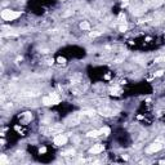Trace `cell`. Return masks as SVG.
I'll use <instances>...</instances> for the list:
<instances>
[{
  "label": "cell",
  "mask_w": 165,
  "mask_h": 165,
  "mask_svg": "<svg viewBox=\"0 0 165 165\" xmlns=\"http://www.w3.org/2000/svg\"><path fill=\"white\" fill-rule=\"evenodd\" d=\"M39 152H40V153H45V152H47V148H45V147H41V148L39 150Z\"/></svg>",
  "instance_id": "13"
},
{
  "label": "cell",
  "mask_w": 165,
  "mask_h": 165,
  "mask_svg": "<svg viewBox=\"0 0 165 165\" xmlns=\"http://www.w3.org/2000/svg\"><path fill=\"white\" fill-rule=\"evenodd\" d=\"M62 1H65V0H62Z\"/></svg>",
  "instance_id": "15"
},
{
  "label": "cell",
  "mask_w": 165,
  "mask_h": 165,
  "mask_svg": "<svg viewBox=\"0 0 165 165\" xmlns=\"http://www.w3.org/2000/svg\"><path fill=\"white\" fill-rule=\"evenodd\" d=\"M163 74H164V71H157V72L155 74V76H161Z\"/></svg>",
  "instance_id": "14"
},
{
  "label": "cell",
  "mask_w": 165,
  "mask_h": 165,
  "mask_svg": "<svg viewBox=\"0 0 165 165\" xmlns=\"http://www.w3.org/2000/svg\"><path fill=\"white\" fill-rule=\"evenodd\" d=\"M161 148H163V143H160V142H155V143L148 146L147 150H146V152H147V153H153V152L160 151Z\"/></svg>",
  "instance_id": "2"
},
{
  "label": "cell",
  "mask_w": 165,
  "mask_h": 165,
  "mask_svg": "<svg viewBox=\"0 0 165 165\" xmlns=\"http://www.w3.org/2000/svg\"><path fill=\"white\" fill-rule=\"evenodd\" d=\"M43 104H44V106H50V104H53V102H52V99H50L49 96L43 98Z\"/></svg>",
  "instance_id": "7"
},
{
  "label": "cell",
  "mask_w": 165,
  "mask_h": 165,
  "mask_svg": "<svg viewBox=\"0 0 165 165\" xmlns=\"http://www.w3.org/2000/svg\"><path fill=\"white\" fill-rule=\"evenodd\" d=\"M49 97H50V99H52V102H53V104H58L59 102H61L59 97H58L57 94H55V93H50Z\"/></svg>",
  "instance_id": "5"
},
{
  "label": "cell",
  "mask_w": 165,
  "mask_h": 165,
  "mask_svg": "<svg viewBox=\"0 0 165 165\" xmlns=\"http://www.w3.org/2000/svg\"><path fill=\"white\" fill-rule=\"evenodd\" d=\"M57 62H58V63H61V65H65V63H66V58H63V57H58V58H57Z\"/></svg>",
  "instance_id": "11"
},
{
  "label": "cell",
  "mask_w": 165,
  "mask_h": 165,
  "mask_svg": "<svg viewBox=\"0 0 165 165\" xmlns=\"http://www.w3.org/2000/svg\"><path fill=\"white\" fill-rule=\"evenodd\" d=\"M0 164H9V161L5 155H1V157H0Z\"/></svg>",
  "instance_id": "10"
},
{
  "label": "cell",
  "mask_w": 165,
  "mask_h": 165,
  "mask_svg": "<svg viewBox=\"0 0 165 165\" xmlns=\"http://www.w3.org/2000/svg\"><path fill=\"white\" fill-rule=\"evenodd\" d=\"M126 28H128V26H126V25H120V27H119V30H120L121 32L126 31Z\"/></svg>",
  "instance_id": "12"
},
{
  "label": "cell",
  "mask_w": 165,
  "mask_h": 165,
  "mask_svg": "<svg viewBox=\"0 0 165 165\" xmlns=\"http://www.w3.org/2000/svg\"><path fill=\"white\" fill-rule=\"evenodd\" d=\"M104 151V146L103 144H94L93 147L90 148V153H93V155H97V153H101Z\"/></svg>",
  "instance_id": "4"
},
{
  "label": "cell",
  "mask_w": 165,
  "mask_h": 165,
  "mask_svg": "<svg viewBox=\"0 0 165 165\" xmlns=\"http://www.w3.org/2000/svg\"><path fill=\"white\" fill-rule=\"evenodd\" d=\"M99 134H101L99 130H90V132H88L87 136H88L89 138H96V137H98Z\"/></svg>",
  "instance_id": "6"
},
{
  "label": "cell",
  "mask_w": 165,
  "mask_h": 165,
  "mask_svg": "<svg viewBox=\"0 0 165 165\" xmlns=\"http://www.w3.org/2000/svg\"><path fill=\"white\" fill-rule=\"evenodd\" d=\"M21 16V12H16V10H10V9H4L1 12V18L4 21H13Z\"/></svg>",
  "instance_id": "1"
},
{
  "label": "cell",
  "mask_w": 165,
  "mask_h": 165,
  "mask_svg": "<svg viewBox=\"0 0 165 165\" xmlns=\"http://www.w3.org/2000/svg\"><path fill=\"white\" fill-rule=\"evenodd\" d=\"M80 28L81 30H89V28H90V25H89L88 23V22H81V23H80Z\"/></svg>",
  "instance_id": "9"
},
{
  "label": "cell",
  "mask_w": 165,
  "mask_h": 165,
  "mask_svg": "<svg viewBox=\"0 0 165 165\" xmlns=\"http://www.w3.org/2000/svg\"><path fill=\"white\" fill-rule=\"evenodd\" d=\"M99 132H101V134H104V136H108V134L111 133V130H110V128H108V126H103V128L101 129Z\"/></svg>",
  "instance_id": "8"
},
{
  "label": "cell",
  "mask_w": 165,
  "mask_h": 165,
  "mask_svg": "<svg viewBox=\"0 0 165 165\" xmlns=\"http://www.w3.org/2000/svg\"><path fill=\"white\" fill-rule=\"evenodd\" d=\"M54 144L55 146H63L67 143V137L65 134H57V136L54 137Z\"/></svg>",
  "instance_id": "3"
}]
</instances>
